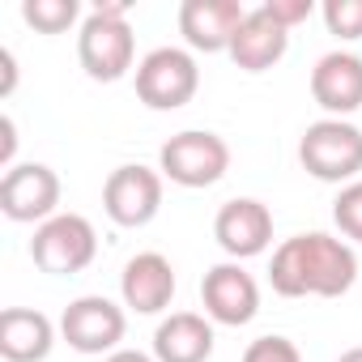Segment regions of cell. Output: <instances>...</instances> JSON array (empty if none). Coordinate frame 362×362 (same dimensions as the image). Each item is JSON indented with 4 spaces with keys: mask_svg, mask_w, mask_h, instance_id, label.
Here are the masks:
<instances>
[{
    "mask_svg": "<svg viewBox=\"0 0 362 362\" xmlns=\"http://www.w3.org/2000/svg\"><path fill=\"white\" fill-rule=\"evenodd\" d=\"M286 52H290V30L277 26L264 5H260V9H247L239 35H235V43H230V60H235L243 73H264V69H273Z\"/></svg>",
    "mask_w": 362,
    "mask_h": 362,
    "instance_id": "15",
    "label": "cell"
},
{
    "mask_svg": "<svg viewBox=\"0 0 362 362\" xmlns=\"http://www.w3.org/2000/svg\"><path fill=\"white\" fill-rule=\"evenodd\" d=\"M132 56H136V39L128 26V5L124 0L94 5L90 18L81 22V35H77V60H81L86 77L119 81L132 69Z\"/></svg>",
    "mask_w": 362,
    "mask_h": 362,
    "instance_id": "2",
    "label": "cell"
},
{
    "mask_svg": "<svg viewBox=\"0 0 362 362\" xmlns=\"http://www.w3.org/2000/svg\"><path fill=\"white\" fill-rule=\"evenodd\" d=\"M243 362H303V354L290 337H256L243 349Z\"/></svg>",
    "mask_w": 362,
    "mask_h": 362,
    "instance_id": "21",
    "label": "cell"
},
{
    "mask_svg": "<svg viewBox=\"0 0 362 362\" xmlns=\"http://www.w3.org/2000/svg\"><path fill=\"white\" fill-rule=\"evenodd\" d=\"M324 26L337 39H362V0H324Z\"/></svg>",
    "mask_w": 362,
    "mask_h": 362,
    "instance_id": "20",
    "label": "cell"
},
{
    "mask_svg": "<svg viewBox=\"0 0 362 362\" xmlns=\"http://www.w3.org/2000/svg\"><path fill=\"white\" fill-rule=\"evenodd\" d=\"M247 9L239 0H184L179 5V35L188 39L192 52H230Z\"/></svg>",
    "mask_w": 362,
    "mask_h": 362,
    "instance_id": "12",
    "label": "cell"
},
{
    "mask_svg": "<svg viewBox=\"0 0 362 362\" xmlns=\"http://www.w3.org/2000/svg\"><path fill=\"white\" fill-rule=\"evenodd\" d=\"M103 209L115 226H149L162 209V170L149 166H115L103 184Z\"/></svg>",
    "mask_w": 362,
    "mask_h": 362,
    "instance_id": "8",
    "label": "cell"
},
{
    "mask_svg": "<svg viewBox=\"0 0 362 362\" xmlns=\"http://www.w3.org/2000/svg\"><path fill=\"white\" fill-rule=\"evenodd\" d=\"M214 239L230 260H252L273 243V214L252 197H235L214 218Z\"/></svg>",
    "mask_w": 362,
    "mask_h": 362,
    "instance_id": "11",
    "label": "cell"
},
{
    "mask_svg": "<svg viewBox=\"0 0 362 362\" xmlns=\"http://www.w3.org/2000/svg\"><path fill=\"white\" fill-rule=\"evenodd\" d=\"M103 362H158V358H149V354H141V349H115V354H107Z\"/></svg>",
    "mask_w": 362,
    "mask_h": 362,
    "instance_id": "23",
    "label": "cell"
},
{
    "mask_svg": "<svg viewBox=\"0 0 362 362\" xmlns=\"http://www.w3.org/2000/svg\"><path fill=\"white\" fill-rule=\"evenodd\" d=\"M60 205V175L43 162H18L0 179V214L9 222H47Z\"/></svg>",
    "mask_w": 362,
    "mask_h": 362,
    "instance_id": "9",
    "label": "cell"
},
{
    "mask_svg": "<svg viewBox=\"0 0 362 362\" xmlns=\"http://www.w3.org/2000/svg\"><path fill=\"white\" fill-rule=\"evenodd\" d=\"M269 281L281 298H341L358 281V256L345 239H332L324 230L294 235L273 252Z\"/></svg>",
    "mask_w": 362,
    "mask_h": 362,
    "instance_id": "1",
    "label": "cell"
},
{
    "mask_svg": "<svg viewBox=\"0 0 362 362\" xmlns=\"http://www.w3.org/2000/svg\"><path fill=\"white\" fill-rule=\"evenodd\" d=\"M298 162L320 184H354L362 170V128L349 119H315L298 141Z\"/></svg>",
    "mask_w": 362,
    "mask_h": 362,
    "instance_id": "3",
    "label": "cell"
},
{
    "mask_svg": "<svg viewBox=\"0 0 362 362\" xmlns=\"http://www.w3.org/2000/svg\"><path fill=\"white\" fill-rule=\"evenodd\" d=\"M269 18L277 22V26H286V30H294L298 22H307L311 13H315V5H311V0H269Z\"/></svg>",
    "mask_w": 362,
    "mask_h": 362,
    "instance_id": "22",
    "label": "cell"
},
{
    "mask_svg": "<svg viewBox=\"0 0 362 362\" xmlns=\"http://www.w3.org/2000/svg\"><path fill=\"white\" fill-rule=\"evenodd\" d=\"M56 345V324L35 307L0 311V354L5 362H43Z\"/></svg>",
    "mask_w": 362,
    "mask_h": 362,
    "instance_id": "17",
    "label": "cell"
},
{
    "mask_svg": "<svg viewBox=\"0 0 362 362\" xmlns=\"http://www.w3.org/2000/svg\"><path fill=\"white\" fill-rule=\"evenodd\" d=\"M0 64H5V94L13 90V77H18V69H13V52H0Z\"/></svg>",
    "mask_w": 362,
    "mask_h": 362,
    "instance_id": "24",
    "label": "cell"
},
{
    "mask_svg": "<svg viewBox=\"0 0 362 362\" xmlns=\"http://www.w3.org/2000/svg\"><path fill=\"white\" fill-rule=\"evenodd\" d=\"M332 222L341 226L345 239L362 243V179H354V184H345L332 201Z\"/></svg>",
    "mask_w": 362,
    "mask_h": 362,
    "instance_id": "19",
    "label": "cell"
},
{
    "mask_svg": "<svg viewBox=\"0 0 362 362\" xmlns=\"http://www.w3.org/2000/svg\"><path fill=\"white\" fill-rule=\"evenodd\" d=\"M124 332H128L124 307H115L103 294H81L60 315V337L77 354H115L119 341H124Z\"/></svg>",
    "mask_w": 362,
    "mask_h": 362,
    "instance_id": "7",
    "label": "cell"
},
{
    "mask_svg": "<svg viewBox=\"0 0 362 362\" xmlns=\"http://www.w3.org/2000/svg\"><path fill=\"white\" fill-rule=\"evenodd\" d=\"M158 170L179 188H214L230 170V145L218 132H201V128L175 132L158 149Z\"/></svg>",
    "mask_w": 362,
    "mask_h": 362,
    "instance_id": "4",
    "label": "cell"
},
{
    "mask_svg": "<svg viewBox=\"0 0 362 362\" xmlns=\"http://www.w3.org/2000/svg\"><path fill=\"white\" fill-rule=\"evenodd\" d=\"M158 362H209L214 358V324L197 311H175L153 332Z\"/></svg>",
    "mask_w": 362,
    "mask_h": 362,
    "instance_id": "16",
    "label": "cell"
},
{
    "mask_svg": "<svg viewBox=\"0 0 362 362\" xmlns=\"http://www.w3.org/2000/svg\"><path fill=\"white\" fill-rule=\"evenodd\" d=\"M201 90V69L184 47H153L136 64V98L149 111H179Z\"/></svg>",
    "mask_w": 362,
    "mask_h": 362,
    "instance_id": "5",
    "label": "cell"
},
{
    "mask_svg": "<svg viewBox=\"0 0 362 362\" xmlns=\"http://www.w3.org/2000/svg\"><path fill=\"white\" fill-rule=\"evenodd\" d=\"M94 256H98V235H94L90 218H81V214H56L30 239V260L52 277H73V273L90 269Z\"/></svg>",
    "mask_w": 362,
    "mask_h": 362,
    "instance_id": "6",
    "label": "cell"
},
{
    "mask_svg": "<svg viewBox=\"0 0 362 362\" xmlns=\"http://www.w3.org/2000/svg\"><path fill=\"white\" fill-rule=\"evenodd\" d=\"M337 362H362V345H354V349H345Z\"/></svg>",
    "mask_w": 362,
    "mask_h": 362,
    "instance_id": "25",
    "label": "cell"
},
{
    "mask_svg": "<svg viewBox=\"0 0 362 362\" xmlns=\"http://www.w3.org/2000/svg\"><path fill=\"white\" fill-rule=\"evenodd\" d=\"M311 98L328 111V119H345L362 107V56L328 52L311 69Z\"/></svg>",
    "mask_w": 362,
    "mask_h": 362,
    "instance_id": "13",
    "label": "cell"
},
{
    "mask_svg": "<svg viewBox=\"0 0 362 362\" xmlns=\"http://www.w3.org/2000/svg\"><path fill=\"white\" fill-rule=\"evenodd\" d=\"M201 303H205V315L214 324L239 328V324L256 320V311H260V286H256V277L239 260H226V264H214L205 273Z\"/></svg>",
    "mask_w": 362,
    "mask_h": 362,
    "instance_id": "10",
    "label": "cell"
},
{
    "mask_svg": "<svg viewBox=\"0 0 362 362\" xmlns=\"http://www.w3.org/2000/svg\"><path fill=\"white\" fill-rule=\"evenodd\" d=\"M77 13H81L77 0H26L22 5L26 26H35L39 35H64L77 22Z\"/></svg>",
    "mask_w": 362,
    "mask_h": 362,
    "instance_id": "18",
    "label": "cell"
},
{
    "mask_svg": "<svg viewBox=\"0 0 362 362\" xmlns=\"http://www.w3.org/2000/svg\"><path fill=\"white\" fill-rule=\"evenodd\" d=\"M119 294L124 307H132L136 315H158L170 307L175 298V269L162 252H141L124 264L119 273Z\"/></svg>",
    "mask_w": 362,
    "mask_h": 362,
    "instance_id": "14",
    "label": "cell"
}]
</instances>
